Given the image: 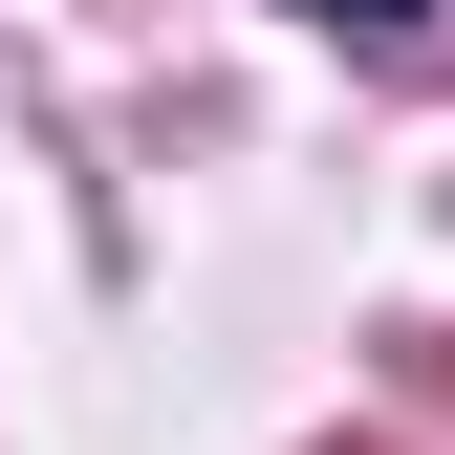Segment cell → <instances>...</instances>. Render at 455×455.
Instances as JSON below:
<instances>
[{
  "mask_svg": "<svg viewBox=\"0 0 455 455\" xmlns=\"http://www.w3.org/2000/svg\"><path fill=\"white\" fill-rule=\"evenodd\" d=\"M304 22H347V44H434V0H304Z\"/></svg>",
  "mask_w": 455,
  "mask_h": 455,
  "instance_id": "cell-1",
  "label": "cell"
},
{
  "mask_svg": "<svg viewBox=\"0 0 455 455\" xmlns=\"http://www.w3.org/2000/svg\"><path fill=\"white\" fill-rule=\"evenodd\" d=\"M325 455H412V434H325Z\"/></svg>",
  "mask_w": 455,
  "mask_h": 455,
  "instance_id": "cell-2",
  "label": "cell"
}]
</instances>
